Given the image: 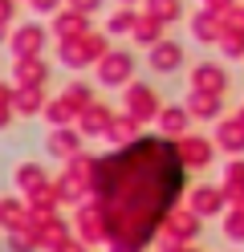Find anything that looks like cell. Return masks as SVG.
I'll use <instances>...</instances> for the list:
<instances>
[{
    "instance_id": "cell-1",
    "label": "cell",
    "mask_w": 244,
    "mask_h": 252,
    "mask_svg": "<svg viewBox=\"0 0 244 252\" xmlns=\"http://www.w3.org/2000/svg\"><path fill=\"white\" fill-rule=\"evenodd\" d=\"M94 187L106 236L118 248L135 252L151 244L155 228L179 199L183 159L167 138H139L98 163Z\"/></svg>"
}]
</instances>
